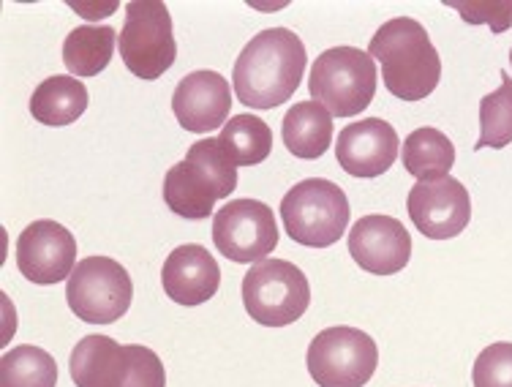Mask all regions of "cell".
<instances>
[{
  "mask_svg": "<svg viewBox=\"0 0 512 387\" xmlns=\"http://www.w3.org/2000/svg\"><path fill=\"white\" fill-rule=\"evenodd\" d=\"M306 44L289 28H267L237 55L232 82L240 104L251 110H276L292 99L306 74Z\"/></svg>",
  "mask_w": 512,
  "mask_h": 387,
  "instance_id": "obj_1",
  "label": "cell"
},
{
  "mask_svg": "<svg viewBox=\"0 0 512 387\" xmlns=\"http://www.w3.org/2000/svg\"><path fill=\"white\" fill-rule=\"evenodd\" d=\"M368 55L382 66L384 88L401 101H423L442 80V58L428 30L412 17H395L376 30Z\"/></svg>",
  "mask_w": 512,
  "mask_h": 387,
  "instance_id": "obj_2",
  "label": "cell"
},
{
  "mask_svg": "<svg viewBox=\"0 0 512 387\" xmlns=\"http://www.w3.org/2000/svg\"><path fill=\"white\" fill-rule=\"evenodd\" d=\"M237 189V164L229 159L218 137H207L188 148L186 159L164 178L167 208L188 221L210 219L218 199Z\"/></svg>",
  "mask_w": 512,
  "mask_h": 387,
  "instance_id": "obj_3",
  "label": "cell"
},
{
  "mask_svg": "<svg viewBox=\"0 0 512 387\" xmlns=\"http://www.w3.org/2000/svg\"><path fill=\"white\" fill-rule=\"evenodd\" d=\"M69 366L77 387H167V368L153 349L109 336L82 338Z\"/></svg>",
  "mask_w": 512,
  "mask_h": 387,
  "instance_id": "obj_4",
  "label": "cell"
},
{
  "mask_svg": "<svg viewBox=\"0 0 512 387\" xmlns=\"http://www.w3.org/2000/svg\"><path fill=\"white\" fill-rule=\"evenodd\" d=\"M352 219L344 189L325 178L300 180L281 199V221L289 238L308 249H327L346 235Z\"/></svg>",
  "mask_w": 512,
  "mask_h": 387,
  "instance_id": "obj_5",
  "label": "cell"
},
{
  "mask_svg": "<svg viewBox=\"0 0 512 387\" xmlns=\"http://www.w3.org/2000/svg\"><path fill=\"white\" fill-rule=\"evenodd\" d=\"M376 63L357 47H330L311 66V101L333 118H355L376 96Z\"/></svg>",
  "mask_w": 512,
  "mask_h": 387,
  "instance_id": "obj_6",
  "label": "cell"
},
{
  "mask_svg": "<svg viewBox=\"0 0 512 387\" xmlns=\"http://www.w3.org/2000/svg\"><path fill=\"white\" fill-rule=\"evenodd\" d=\"M243 306L265 328H286L311 306V284L286 259H262L243 276Z\"/></svg>",
  "mask_w": 512,
  "mask_h": 387,
  "instance_id": "obj_7",
  "label": "cell"
},
{
  "mask_svg": "<svg viewBox=\"0 0 512 387\" xmlns=\"http://www.w3.org/2000/svg\"><path fill=\"white\" fill-rule=\"evenodd\" d=\"M120 58L139 80H158L178 58L172 17L161 0H134L126 6V22L118 39Z\"/></svg>",
  "mask_w": 512,
  "mask_h": 387,
  "instance_id": "obj_8",
  "label": "cell"
},
{
  "mask_svg": "<svg viewBox=\"0 0 512 387\" xmlns=\"http://www.w3.org/2000/svg\"><path fill=\"white\" fill-rule=\"evenodd\" d=\"M66 300L79 322L112 325L131 308L134 281L115 259L85 257L66 281Z\"/></svg>",
  "mask_w": 512,
  "mask_h": 387,
  "instance_id": "obj_9",
  "label": "cell"
},
{
  "mask_svg": "<svg viewBox=\"0 0 512 387\" xmlns=\"http://www.w3.org/2000/svg\"><path fill=\"white\" fill-rule=\"evenodd\" d=\"M306 366L319 387H363L376 374L379 349L363 330L338 325L314 336Z\"/></svg>",
  "mask_w": 512,
  "mask_h": 387,
  "instance_id": "obj_10",
  "label": "cell"
},
{
  "mask_svg": "<svg viewBox=\"0 0 512 387\" xmlns=\"http://www.w3.org/2000/svg\"><path fill=\"white\" fill-rule=\"evenodd\" d=\"M276 213L259 199H232L213 213V243L221 257L237 265H256L278 246Z\"/></svg>",
  "mask_w": 512,
  "mask_h": 387,
  "instance_id": "obj_11",
  "label": "cell"
},
{
  "mask_svg": "<svg viewBox=\"0 0 512 387\" xmlns=\"http://www.w3.org/2000/svg\"><path fill=\"white\" fill-rule=\"evenodd\" d=\"M409 219L420 235L431 240H450L461 235L472 221V197L461 180H420L409 189Z\"/></svg>",
  "mask_w": 512,
  "mask_h": 387,
  "instance_id": "obj_12",
  "label": "cell"
},
{
  "mask_svg": "<svg viewBox=\"0 0 512 387\" xmlns=\"http://www.w3.org/2000/svg\"><path fill=\"white\" fill-rule=\"evenodd\" d=\"M17 268L39 287H50L63 278L69 281L77 268V240L58 221H33L17 238Z\"/></svg>",
  "mask_w": 512,
  "mask_h": 387,
  "instance_id": "obj_13",
  "label": "cell"
},
{
  "mask_svg": "<svg viewBox=\"0 0 512 387\" xmlns=\"http://www.w3.org/2000/svg\"><path fill=\"white\" fill-rule=\"evenodd\" d=\"M349 254L365 273L395 276L412 259V235L393 216H363L349 229Z\"/></svg>",
  "mask_w": 512,
  "mask_h": 387,
  "instance_id": "obj_14",
  "label": "cell"
},
{
  "mask_svg": "<svg viewBox=\"0 0 512 387\" xmlns=\"http://www.w3.org/2000/svg\"><path fill=\"white\" fill-rule=\"evenodd\" d=\"M398 150L401 139L387 120L363 118L341 129L335 159L352 178H379L393 167Z\"/></svg>",
  "mask_w": 512,
  "mask_h": 387,
  "instance_id": "obj_15",
  "label": "cell"
},
{
  "mask_svg": "<svg viewBox=\"0 0 512 387\" xmlns=\"http://www.w3.org/2000/svg\"><path fill=\"white\" fill-rule=\"evenodd\" d=\"M172 112L191 134L224 129L232 112V88L218 71H191L172 93Z\"/></svg>",
  "mask_w": 512,
  "mask_h": 387,
  "instance_id": "obj_16",
  "label": "cell"
},
{
  "mask_svg": "<svg viewBox=\"0 0 512 387\" xmlns=\"http://www.w3.org/2000/svg\"><path fill=\"white\" fill-rule=\"evenodd\" d=\"M161 287L167 298L180 306H202L210 298H216L221 287V268L205 246L186 243L172 251L164 262Z\"/></svg>",
  "mask_w": 512,
  "mask_h": 387,
  "instance_id": "obj_17",
  "label": "cell"
},
{
  "mask_svg": "<svg viewBox=\"0 0 512 387\" xmlns=\"http://www.w3.org/2000/svg\"><path fill=\"white\" fill-rule=\"evenodd\" d=\"M281 139L297 159H322L333 142V115L316 101H297L284 115Z\"/></svg>",
  "mask_w": 512,
  "mask_h": 387,
  "instance_id": "obj_18",
  "label": "cell"
},
{
  "mask_svg": "<svg viewBox=\"0 0 512 387\" xmlns=\"http://www.w3.org/2000/svg\"><path fill=\"white\" fill-rule=\"evenodd\" d=\"M90 104L85 82H79L71 74L47 77L30 96V115L39 120L41 126H71L74 120L85 115Z\"/></svg>",
  "mask_w": 512,
  "mask_h": 387,
  "instance_id": "obj_19",
  "label": "cell"
},
{
  "mask_svg": "<svg viewBox=\"0 0 512 387\" xmlns=\"http://www.w3.org/2000/svg\"><path fill=\"white\" fill-rule=\"evenodd\" d=\"M118 44V33L109 25H82L63 41V63L71 77H96L107 69Z\"/></svg>",
  "mask_w": 512,
  "mask_h": 387,
  "instance_id": "obj_20",
  "label": "cell"
},
{
  "mask_svg": "<svg viewBox=\"0 0 512 387\" xmlns=\"http://www.w3.org/2000/svg\"><path fill=\"white\" fill-rule=\"evenodd\" d=\"M401 159H404V169L417 178V183L442 180L455 164V145L447 134L425 126L406 137V142L401 145Z\"/></svg>",
  "mask_w": 512,
  "mask_h": 387,
  "instance_id": "obj_21",
  "label": "cell"
},
{
  "mask_svg": "<svg viewBox=\"0 0 512 387\" xmlns=\"http://www.w3.org/2000/svg\"><path fill=\"white\" fill-rule=\"evenodd\" d=\"M218 142L224 145L229 159L235 161L237 167H254L270 156L273 150V131L265 120L256 115H232L227 126L218 134Z\"/></svg>",
  "mask_w": 512,
  "mask_h": 387,
  "instance_id": "obj_22",
  "label": "cell"
},
{
  "mask_svg": "<svg viewBox=\"0 0 512 387\" xmlns=\"http://www.w3.org/2000/svg\"><path fill=\"white\" fill-rule=\"evenodd\" d=\"M0 387H58V363L30 344L9 349L0 360Z\"/></svg>",
  "mask_w": 512,
  "mask_h": 387,
  "instance_id": "obj_23",
  "label": "cell"
},
{
  "mask_svg": "<svg viewBox=\"0 0 512 387\" xmlns=\"http://www.w3.org/2000/svg\"><path fill=\"white\" fill-rule=\"evenodd\" d=\"M512 142V77L502 71V85L480 101V139L474 150L507 148Z\"/></svg>",
  "mask_w": 512,
  "mask_h": 387,
  "instance_id": "obj_24",
  "label": "cell"
},
{
  "mask_svg": "<svg viewBox=\"0 0 512 387\" xmlns=\"http://www.w3.org/2000/svg\"><path fill=\"white\" fill-rule=\"evenodd\" d=\"M474 387H512V341L485 347L472 368Z\"/></svg>",
  "mask_w": 512,
  "mask_h": 387,
  "instance_id": "obj_25",
  "label": "cell"
},
{
  "mask_svg": "<svg viewBox=\"0 0 512 387\" xmlns=\"http://www.w3.org/2000/svg\"><path fill=\"white\" fill-rule=\"evenodd\" d=\"M447 6L461 14L469 25H488L493 33H504L512 28V0H472V3H461V0H447Z\"/></svg>",
  "mask_w": 512,
  "mask_h": 387,
  "instance_id": "obj_26",
  "label": "cell"
},
{
  "mask_svg": "<svg viewBox=\"0 0 512 387\" xmlns=\"http://www.w3.org/2000/svg\"><path fill=\"white\" fill-rule=\"evenodd\" d=\"M71 9L85 14L88 20H101L104 14H112V11L118 9V3L115 0L112 3H71Z\"/></svg>",
  "mask_w": 512,
  "mask_h": 387,
  "instance_id": "obj_27",
  "label": "cell"
},
{
  "mask_svg": "<svg viewBox=\"0 0 512 387\" xmlns=\"http://www.w3.org/2000/svg\"><path fill=\"white\" fill-rule=\"evenodd\" d=\"M510 66H512V50H510Z\"/></svg>",
  "mask_w": 512,
  "mask_h": 387,
  "instance_id": "obj_28",
  "label": "cell"
}]
</instances>
